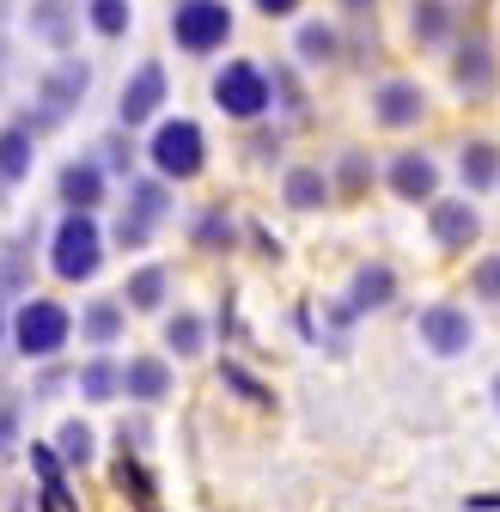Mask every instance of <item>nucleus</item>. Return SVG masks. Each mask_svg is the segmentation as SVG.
Instances as JSON below:
<instances>
[{"instance_id": "obj_24", "label": "nucleus", "mask_w": 500, "mask_h": 512, "mask_svg": "<svg viewBox=\"0 0 500 512\" xmlns=\"http://www.w3.org/2000/svg\"><path fill=\"white\" fill-rule=\"evenodd\" d=\"M165 348L177 354V360H196L202 348H208V324L196 311H177V317H165Z\"/></svg>"}, {"instance_id": "obj_33", "label": "nucleus", "mask_w": 500, "mask_h": 512, "mask_svg": "<svg viewBox=\"0 0 500 512\" xmlns=\"http://www.w3.org/2000/svg\"><path fill=\"white\" fill-rule=\"evenodd\" d=\"M98 165H104V171H129V165H135V147H129V135H110Z\"/></svg>"}, {"instance_id": "obj_37", "label": "nucleus", "mask_w": 500, "mask_h": 512, "mask_svg": "<svg viewBox=\"0 0 500 512\" xmlns=\"http://www.w3.org/2000/svg\"><path fill=\"white\" fill-rule=\"evenodd\" d=\"M342 189H348V196H360V189H366V153H348L342 159Z\"/></svg>"}, {"instance_id": "obj_3", "label": "nucleus", "mask_w": 500, "mask_h": 512, "mask_svg": "<svg viewBox=\"0 0 500 512\" xmlns=\"http://www.w3.org/2000/svg\"><path fill=\"white\" fill-rule=\"evenodd\" d=\"M147 159H153V171H159L165 183H190V177H202V165H208V135H202L190 116L159 122L153 141H147Z\"/></svg>"}, {"instance_id": "obj_2", "label": "nucleus", "mask_w": 500, "mask_h": 512, "mask_svg": "<svg viewBox=\"0 0 500 512\" xmlns=\"http://www.w3.org/2000/svg\"><path fill=\"white\" fill-rule=\"evenodd\" d=\"M7 336H13V348L25 360H55L61 348H68V336H74V317H68V305H55V299H19Z\"/></svg>"}, {"instance_id": "obj_9", "label": "nucleus", "mask_w": 500, "mask_h": 512, "mask_svg": "<svg viewBox=\"0 0 500 512\" xmlns=\"http://www.w3.org/2000/svg\"><path fill=\"white\" fill-rule=\"evenodd\" d=\"M165 61H141V68L129 74V86H122V98H116V116H122V128H141V122H153L159 116V104H165Z\"/></svg>"}, {"instance_id": "obj_40", "label": "nucleus", "mask_w": 500, "mask_h": 512, "mask_svg": "<svg viewBox=\"0 0 500 512\" xmlns=\"http://www.w3.org/2000/svg\"><path fill=\"white\" fill-rule=\"evenodd\" d=\"M342 7H348V13H372V0H342Z\"/></svg>"}, {"instance_id": "obj_42", "label": "nucleus", "mask_w": 500, "mask_h": 512, "mask_svg": "<svg viewBox=\"0 0 500 512\" xmlns=\"http://www.w3.org/2000/svg\"><path fill=\"white\" fill-rule=\"evenodd\" d=\"M7 13H13V0H0V31H7Z\"/></svg>"}, {"instance_id": "obj_38", "label": "nucleus", "mask_w": 500, "mask_h": 512, "mask_svg": "<svg viewBox=\"0 0 500 512\" xmlns=\"http://www.w3.org/2000/svg\"><path fill=\"white\" fill-rule=\"evenodd\" d=\"M147 445V421H122L116 427V452H141Z\"/></svg>"}, {"instance_id": "obj_18", "label": "nucleus", "mask_w": 500, "mask_h": 512, "mask_svg": "<svg viewBox=\"0 0 500 512\" xmlns=\"http://www.w3.org/2000/svg\"><path fill=\"white\" fill-rule=\"evenodd\" d=\"M31 470H37V488H43L49 512H80V500L68 494V464H61L49 445H31Z\"/></svg>"}, {"instance_id": "obj_8", "label": "nucleus", "mask_w": 500, "mask_h": 512, "mask_svg": "<svg viewBox=\"0 0 500 512\" xmlns=\"http://www.w3.org/2000/svg\"><path fill=\"white\" fill-rule=\"evenodd\" d=\"M415 330H421V348L440 354V360H458V354H470V342H476V324H470L464 305H427V311L415 317Z\"/></svg>"}, {"instance_id": "obj_21", "label": "nucleus", "mask_w": 500, "mask_h": 512, "mask_svg": "<svg viewBox=\"0 0 500 512\" xmlns=\"http://www.w3.org/2000/svg\"><path fill=\"white\" fill-rule=\"evenodd\" d=\"M74 13H68V0H37L31 7V37H43L49 49H68L74 43Z\"/></svg>"}, {"instance_id": "obj_32", "label": "nucleus", "mask_w": 500, "mask_h": 512, "mask_svg": "<svg viewBox=\"0 0 500 512\" xmlns=\"http://www.w3.org/2000/svg\"><path fill=\"white\" fill-rule=\"evenodd\" d=\"M470 293L488 299V305H500V256H482V263L470 269Z\"/></svg>"}, {"instance_id": "obj_12", "label": "nucleus", "mask_w": 500, "mask_h": 512, "mask_svg": "<svg viewBox=\"0 0 500 512\" xmlns=\"http://www.w3.org/2000/svg\"><path fill=\"white\" fill-rule=\"evenodd\" d=\"M55 189H61V202H68V214H92L104 202V165L98 159H68Z\"/></svg>"}, {"instance_id": "obj_10", "label": "nucleus", "mask_w": 500, "mask_h": 512, "mask_svg": "<svg viewBox=\"0 0 500 512\" xmlns=\"http://www.w3.org/2000/svg\"><path fill=\"white\" fill-rule=\"evenodd\" d=\"M385 177H391V189L403 202H440V165H433L427 153H397Z\"/></svg>"}, {"instance_id": "obj_4", "label": "nucleus", "mask_w": 500, "mask_h": 512, "mask_svg": "<svg viewBox=\"0 0 500 512\" xmlns=\"http://www.w3.org/2000/svg\"><path fill=\"white\" fill-rule=\"evenodd\" d=\"M49 269L61 281H92L104 269V232H98L92 214H68L49 232Z\"/></svg>"}, {"instance_id": "obj_43", "label": "nucleus", "mask_w": 500, "mask_h": 512, "mask_svg": "<svg viewBox=\"0 0 500 512\" xmlns=\"http://www.w3.org/2000/svg\"><path fill=\"white\" fill-rule=\"evenodd\" d=\"M494 409H500V372H494Z\"/></svg>"}, {"instance_id": "obj_25", "label": "nucleus", "mask_w": 500, "mask_h": 512, "mask_svg": "<svg viewBox=\"0 0 500 512\" xmlns=\"http://www.w3.org/2000/svg\"><path fill=\"white\" fill-rule=\"evenodd\" d=\"M13 293L31 299V244L25 238L0 244V299H13Z\"/></svg>"}, {"instance_id": "obj_30", "label": "nucleus", "mask_w": 500, "mask_h": 512, "mask_svg": "<svg viewBox=\"0 0 500 512\" xmlns=\"http://www.w3.org/2000/svg\"><path fill=\"white\" fill-rule=\"evenodd\" d=\"M116 488L135 494V506H153V482H147V470H141L135 452H116Z\"/></svg>"}, {"instance_id": "obj_7", "label": "nucleus", "mask_w": 500, "mask_h": 512, "mask_svg": "<svg viewBox=\"0 0 500 512\" xmlns=\"http://www.w3.org/2000/svg\"><path fill=\"white\" fill-rule=\"evenodd\" d=\"M165 214H171L165 177H129V208H122V220H116V244H122V250H141Z\"/></svg>"}, {"instance_id": "obj_34", "label": "nucleus", "mask_w": 500, "mask_h": 512, "mask_svg": "<svg viewBox=\"0 0 500 512\" xmlns=\"http://www.w3.org/2000/svg\"><path fill=\"white\" fill-rule=\"evenodd\" d=\"M13 439H19V397L7 391L0 397V452H13Z\"/></svg>"}, {"instance_id": "obj_20", "label": "nucleus", "mask_w": 500, "mask_h": 512, "mask_svg": "<svg viewBox=\"0 0 500 512\" xmlns=\"http://www.w3.org/2000/svg\"><path fill=\"white\" fill-rule=\"evenodd\" d=\"M49 452H55L61 464H68V470H86V464L98 458V433H92V421H80V415H74V421H61Z\"/></svg>"}, {"instance_id": "obj_36", "label": "nucleus", "mask_w": 500, "mask_h": 512, "mask_svg": "<svg viewBox=\"0 0 500 512\" xmlns=\"http://www.w3.org/2000/svg\"><path fill=\"white\" fill-rule=\"evenodd\" d=\"M220 378L232 384L238 397H250V403H269V391H257V384H250V372H244V366H220Z\"/></svg>"}, {"instance_id": "obj_35", "label": "nucleus", "mask_w": 500, "mask_h": 512, "mask_svg": "<svg viewBox=\"0 0 500 512\" xmlns=\"http://www.w3.org/2000/svg\"><path fill=\"white\" fill-rule=\"evenodd\" d=\"M196 244H232V220H226V214H202Z\"/></svg>"}, {"instance_id": "obj_27", "label": "nucleus", "mask_w": 500, "mask_h": 512, "mask_svg": "<svg viewBox=\"0 0 500 512\" xmlns=\"http://www.w3.org/2000/svg\"><path fill=\"white\" fill-rule=\"evenodd\" d=\"M80 397H86V403H110V397H122V366H110V360H86V366H80Z\"/></svg>"}, {"instance_id": "obj_29", "label": "nucleus", "mask_w": 500, "mask_h": 512, "mask_svg": "<svg viewBox=\"0 0 500 512\" xmlns=\"http://www.w3.org/2000/svg\"><path fill=\"white\" fill-rule=\"evenodd\" d=\"M86 19H92L98 37H129L135 7H129V0H86Z\"/></svg>"}, {"instance_id": "obj_17", "label": "nucleus", "mask_w": 500, "mask_h": 512, "mask_svg": "<svg viewBox=\"0 0 500 512\" xmlns=\"http://www.w3.org/2000/svg\"><path fill=\"white\" fill-rule=\"evenodd\" d=\"M31 159H37V135H31V128L13 116L7 128H0V183H25L31 177Z\"/></svg>"}, {"instance_id": "obj_13", "label": "nucleus", "mask_w": 500, "mask_h": 512, "mask_svg": "<svg viewBox=\"0 0 500 512\" xmlns=\"http://www.w3.org/2000/svg\"><path fill=\"white\" fill-rule=\"evenodd\" d=\"M397 299V275L385 269V263H366L360 275H354V287H348V299H342V324H348V317H360V311H379V305H391Z\"/></svg>"}, {"instance_id": "obj_28", "label": "nucleus", "mask_w": 500, "mask_h": 512, "mask_svg": "<svg viewBox=\"0 0 500 512\" xmlns=\"http://www.w3.org/2000/svg\"><path fill=\"white\" fill-rule=\"evenodd\" d=\"M409 25H415V43H440L452 31V0H415Z\"/></svg>"}, {"instance_id": "obj_41", "label": "nucleus", "mask_w": 500, "mask_h": 512, "mask_svg": "<svg viewBox=\"0 0 500 512\" xmlns=\"http://www.w3.org/2000/svg\"><path fill=\"white\" fill-rule=\"evenodd\" d=\"M0 80H7V37H0Z\"/></svg>"}, {"instance_id": "obj_45", "label": "nucleus", "mask_w": 500, "mask_h": 512, "mask_svg": "<svg viewBox=\"0 0 500 512\" xmlns=\"http://www.w3.org/2000/svg\"><path fill=\"white\" fill-rule=\"evenodd\" d=\"M0 202H7V183H0Z\"/></svg>"}, {"instance_id": "obj_5", "label": "nucleus", "mask_w": 500, "mask_h": 512, "mask_svg": "<svg viewBox=\"0 0 500 512\" xmlns=\"http://www.w3.org/2000/svg\"><path fill=\"white\" fill-rule=\"evenodd\" d=\"M232 37V7L226 0H177L171 7V43L183 55H214Z\"/></svg>"}, {"instance_id": "obj_23", "label": "nucleus", "mask_w": 500, "mask_h": 512, "mask_svg": "<svg viewBox=\"0 0 500 512\" xmlns=\"http://www.w3.org/2000/svg\"><path fill=\"white\" fill-rule=\"evenodd\" d=\"M281 196H287V208L311 214V208H324V202H330V177H324V171H311V165H299V171H287Z\"/></svg>"}, {"instance_id": "obj_15", "label": "nucleus", "mask_w": 500, "mask_h": 512, "mask_svg": "<svg viewBox=\"0 0 500 512\" xmlns=\"http://www.w3.org/2000/svg\"><path fill=\"white\" fill-rule=\"evenodd\" d=\"M433 238L440 250H470L482 238V214L470 202H433Z\"/></svg>"}, {"instance_id": "obj_19", "label": "nucleus", "mask_w": 500, "mask_h": 512, "mask_svg": "<svg viewBox=\"0 0 500 512\" xmlns=\"http://www.w3.org/2000/svg\"><path fill=\"white\" fill-rule=\"evenodd\" d=\"M122 330H129V305H122V299H92V305L80 311V336L98 342V348H110Z\"/></svg>"}, {"instance_id": "obj_6", "label": "nucleus", "mask_w": 500, "mask_h": 512, "mask_svg": "<svg viewBox=\"0 0 500 512\" xmlns=\"http://www.w3.org/2000/svg\"><path fill=\"white\" fill-rule=\"evenodd\" d=\"M269 98H275V86H269V74L257 68V61H226V68L214 74V104L232 122H257L269 110Z\"/></svg>"}, {"instance_id": "obj_1", "label": "nucleus", "mask_w": 500, "mask_h": 512, "mask_svg": "<svg viewBox=\"0 0 500 512\" xmlns=\"http://www.w3.org/2000/svg\"><path fill=\"white\" fill-rule=\"evenodd\" d=\"M86 86H92V68L80 55H61L55 68L37 80V110H25L19 122L31 128V135H43V128H61L74 110H80V98H86Z\"/></svg>"}, {"instance_id": "obj_16", "label": "nucleus", "mask_w": 500, "mask_h": 512, "mask_svg": "<svg viewBox=\"0 0 500 512\" xmlns=\"http://www.w3.org/2000/svg\"><path fill=\"white\" fill-rule=\"evenodd\" d=\"M122 391H129L135 403H165L171 397V366L159 354H135L129 366H122Z\"/></svg>"}, {"instance_id": "obj_26", "label": "nucleus", "mask_w": 500, "mask_h": 512, "mask_svg": "<svg viewBox=\"0 0 500 512\" xmlns=\"http://www.w3.org/2000/svg\"><path fill=\"white\" fill-rule=\"evenodd\" d=\"M458 171H464L470 189H494V183H500V147H494V141H470V147L458 153Z\"/></svg>"}, {"instance_id": "obj_11", "label": "nucleus", "mask_w": 500, "mask_h": 512, "mask_svg": "<svg viewBox=\"0 0 500 512\" xmlns=\"http://www.w3.org/2000/svg\"><path fill=\"white\" fill-rule=\"evenodd\" d=\"M372 116H379L385 128H415L427 116V98L415 80H385L379 92H372Z\"/></svg>"}, {"instance_id": "obj_22", "label": "nucleus", "mask_w": 500, "mask_h": 512, "mask_svg": "<svg viewBox=\"0 0 500 512\" xmlns=\"http://www.w3.org/2000/svg\"><path fill=\"white\" fill-rule=\"evenodd\" d=\"M165 293H171V275H165L159 263H147V269L129 275V287H122V305H129V311H159Z\"/></svg>"}, {"instance_id": "obj_44", "label": "nucleus", "mask_w": 500, "mask_h": 512, "mask_svg": "<svg viewBox=\"0 0 500 512\" xmlns=\"http://www.w3.org/2000/svg\"><path fill=\"white\" fill-rule=\"evenodd\" d=\"M0 342H7V317H0Z\"/></svg>"}, {"instance_id": "obj_39", "label": "nucleus", "mask_w": 500, "mask_h": 512, "mask_svg": "<svg viewBox=\"0 0 500 512\" xmlns=\"http://www.w3.org/2000/svg\"><path fill=\"white\" fill-rule=\"evenodd\" d=\"M257 7H263V13H269V19H287V13H293V7H299V0H257Z\"/></svg>"}, {"instance_id": "obj_31", "label": "nucleus", "mask_w": 500, "mask_h": 512, "mask_svg": "<svg viewBox=\"0 0 500 512\" xmlns=\"http://www.w3.org/2000/svg\"><path fill=\"white\" fill-rule=\"evenodd\" d=\"M336 31L330 25H299V61H311V68H318V61H336Z\"/></svg>"}, {"instance_id": "obj_14", "label": "nucleus", "mask_w": 500, "mask_h": 512, "mask_svg": "<svg viewBox=\"0 0 500 512\" xmlns=\"http://www.w3.org/2000/svg\"><path fill=\"white\" fill-rule=\"evenodd\" d=\"M452 80H458L464 98H488V92H494V49H488L482 37L458 43V55H452Z\"/></svg>"}]
</instances>
